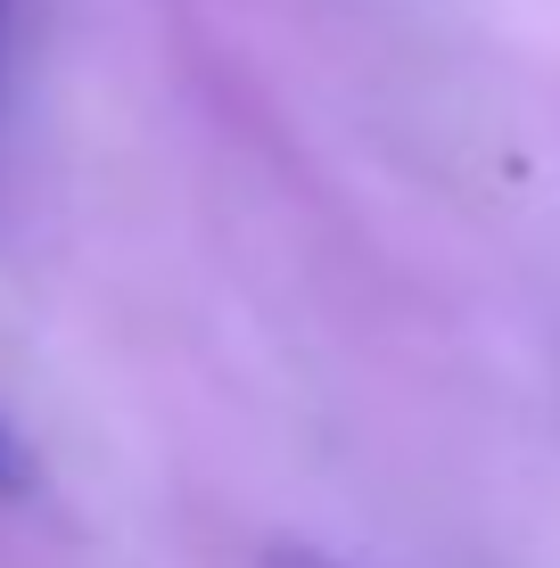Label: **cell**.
I'll return each mask as SVG.
<instances>
[{"instance_id":"cell-3","label":"cell","mask_w":560,"mask_h":568,"mask_svg":"<svg viewBox=\"0 0 560 568\" xmlns=\"http://www.w3.org/2000/svg\"><path fill=\"white\" fill-rule=\"evenodd\" d=\"M0 9H9V0H0Z\"/></svg>"},{"instance_id":"cell-1","label":"cell","mask_w":560,"mask_h":568,"mask_svg":"<svg viewBox=\"0 0 560 568\" xmlns=\"http://www.w3.org/2000/svg\"><path fill=\"white\" fill-rule=\"evenodd\" d=\"M26 478H33V462H26V445H17V428L0 420V495H26Z\"/></svg>"},{"instance_id":"cell-2","label":"cell","mask_w":560,"mask_h":568,"mask_svg":"<svg viewBox=\"0 0 560 568\" xmlns=\"http://www.w3.org/2000/svg\"><path fill=\"white\" fill-rule=\"evenodd\" d=\"M281 568H322V560H281Z\"/></svg>"}]
</instances>
